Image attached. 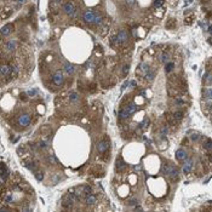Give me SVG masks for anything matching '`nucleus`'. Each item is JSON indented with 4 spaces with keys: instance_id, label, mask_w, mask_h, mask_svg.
<instances>
[{
    "instance_id": "nucleus-33",
    "label": "nucleus",
    "mask_w": 212,
    "mask_h": 212,
    "mask_svg": "<svg viewBox=\"0 0 212 212\" xmlns=\"http://www.w3.org/2000/svg\"><path fill=\"white\" fill-rule=\"evenodd\" d=\"M129 205H131V206H132V205H137V200H136V199L130 200V201H129Z\"/></svg>"
},
{
    "instance_id": "nucleus-13",
    "label": "nucleus",
    "mask_w": 212,
    "mask_h": 212,
    "mask_svg": "<svg viewBox=\"0 0 212 212\" xmlns=\"http://www.w3.org/2000/svg\"><path fill=\"white\" fill-rule=\"evenodd\" d=\"M124 110H125L129 115H131V114H133L136 110H137V105H136L135 103H130V104H127L126 107L124 108Z\"/></svg>"
},
{
    "instance_id": "nucleus-21",
    "label": "nucleus",
    "mask_w": 212,
    "mask_h": 212,
    "mask_svg": "<svg viewBox=\"0 0 212 212\" xmlns=\"http://www.w3.org/2000/svg\"><path fill=\"white\" fill-rule=\"evenodd\" d=\"M172 169H173V166H171V165H166V164H165V165H162V173L166 175V176H169Z\"/></svg>"
},
{
    "instance_id": "nucleus-36",
    "label": "nucleus",
    "mask_w": 212,
    "mask_h": 212,
    "mask_svg": "<svg viewBox=\"0 0 212 212\" xmlns=\"http://www.w3.org/2000/svg\"><path fill=\"white\" fill-rule=\"evenodd\" d=\"M126 3H127L129 5H133V3H135V0H126Z\"/></svg>"
},
{
    "instance_id": "nucleus-3",
    "label": "nucleus",
    "mask_w": 212,
    "mask_h": 212,
    "mask_svg": "<svg viewBox=\"0 0 212 212\" xmlns=\"http://www.w3.org/2000/svg\"><path fill=\"white\" fill-rule=\"evenodd\" d=\"M30 121H32V116L29 114H22L17 118V124L18 126H22V127H26L30 124Z\"/></svg>"
},
{
    "instance_id": "nucleus-29",
    "label": "nucleus",
    "mask_w": 212,
    "mask_h": 212,
    "mask_svg": "<svg viewBox=\"0 0 212 212\" xmlns=\"http://www.w3.org/2000/svg\"><path fill=\"white\" fill-rule=\"evenodd\" d=\"M102 21H103V18H102L101 15H96V16H95V20H94V23L98 26V24L102 23Z\"/></svg>"
},
{
    "instance_id": "nucleus-5",
    "label": "nucleus",
    "mask_w": 212,
    "mask_h": 212,
    "mask_svg": "<svg viewBox=\"0 0 212 212\" xmlns=\"http://www.w3.org/2000/svg\"><path fill=\"white\" fill-rule=\"evenodd\" d=\"M52 83L56 85V86H62L64 84V77H63V74L61 73V72H57L53 74V77H52Z\"/></svg>"
},
{
    "instance_id": "nucleus-24",
    "label": "nucleus",
    "mask_w": 212,
    "mask_h": 212,
    "mask_svg": "<svg viewBox=\"0 0 212 212\" xmlns=\"http://www.w3.org/2000/svg\"><path fill=\"white\" fill-rule=\"evenodd\" d=\"M173 67H175V63H173V62H167V63H166V66H165V72H166V73L172 72Z\"/></svg>"
},
{
    "instance_id": "nucleus-14",
    "label": "nucleus",
    "mask_w": 212,
    "mask_h": 212,
    "mask_svg": "<svg viewBox=\"0 0 212 212\" xmlns=\"http://www.w3.org/2000/svg\"><path fill=\"white\" fill-rule=\"evenodd\" d=\"M154 78H155V72L154 70H148L147 73H144V79L147 80V81H149V83H151L154 80Z\"/></svg>"
},
{
    "instance_id": "nucleus-15",
    "label": "nucleus",
    "mask_w": 212,
    "mask_h": 212,
    "mask_svg": "<svg viewBox=\"0 0 212 212\" xmlns=\"http://www.w3.org/2000/svg\"><path fill=\"white\" fill-rule=\"evenodd\" d=\"M167 177H170L173 182H175V181H177V179L179 178V172H178V170L175 167V166H173V169L171 170V172H170V175H169Z\"/></svg>"
},
{
    "instance_id": "nucleus-12",
    "label": "nucleus",
    "mask_w": 212,
    "mask_h": 212,
    "mask_svg": "<svg viewBox=\"0 0 212 212\" xmlns=\"http://www.w3.org/2000/svg\"><path fill=\"white\" fill-rule=\"evenodd\" d=\"M193 169V160L192 159H186V164L183 166V172L184 173H189Z\"/></svg>"
},
{
    "instance_id": "nucleus-18",
    "label": "nucleus",
    "mask_w": 212,
    "mask_h": 212,
    "mask_svg": "<svg viewBox=\"0 0 212 212\" xmlns=\"http://www.w3.org/2000/svg\"><path fill=\"white\" fill-rule=\"evenodd\" d=\"M110 44L113 45V46H120V45H123L124 42L118 38V35H115V37H113V38L110 39Z\"/></svg>"
},
{
    "instance_id": "nucleus-28",
    "label": "nucleus",
    "mask_w": 212,
    "mask_h": 212,
    "mask_svg": "<svg viewBox=\"0 0 212 212\" xmlns=\"http://www.w3.org/2000/svg\"><path fill=\"white\" fill-rule=\"evenodd\" d=\"M184 103H186V101L182 98V97H176V98H175V104H176V105H183Z\"/></svg>"
},
{
    "instance_id": "nucleus-2",
    "label": "nucleus",
    "mask_w": 212,
    "mask_h": 212,
    "mask_svg": "<svg viewBox=\"0 0 212 212\" xmlns=\"http://www.w3.org/2000/svg\"><path fill=\"white\" fill-rule=\"evenodd\" d=\"M63 11L66 15H68L69 17H74L78 12V7L75 6V4L73 1H68L66 4H63Z\"/></svg>"
},
{
    "instance_id": "nucleus-35",
    "label": "nucleus",
    "mask_w": 212,
    "mask_h": 212,
    "mask_svg": "<svg viewBox=\"0 0 212 212\" xmlns=\"http://www.w3.org/2000/svg\"><path fill=\"white\" fill-rule=\"evenodd\" d=\"M135 211H143V208H142L141 206H136V207H135Z\"/></svg>"
},
{
    "instance_id": "nucleus-23",
    "label": "nucleus",
    "mask_w": 212,
    "mask_h": 212,
    "mask_svg": "<svg viewBox=\"0 0 212 212\" xmlns=\"http://www.w3.org/2000/svg\"><path fill=\"white\" fill-rule=\"evenodd\" d=\"M69 99L72 101V102H78L79 101V95L77 94V92H70L69 94Z\"/></svg>"
},
{
    "instance_id": "nucleus-32",
    "label": "nucleus",
    "mask_w": 212,
    "mask_h": 212,
    "mask_svg": "<svg viewBox=\"0 0 212 212\" xmlns=\"http://www.w3.org/2000/svg\"><path fill=\"white\" fill-rule=\"evenodd\" d=\"M192 141H198L199 140V135L198 133H194V135H192Z\"/></svg>"
},
{
    "instance_id": "nucleus-17",
    "label": "nucleus",
    "mask_w": 212,
    "mask_h": 212,
    "mask_svg": "<svg viewBox=\"0 0 212 212\" xmlns=\"http://www.w3.org/2000/svg\"><path fill=\"white\" fill-rule=\"evenodd\" d=\"M211 81H212V79H211V72H207L205 75H204V78H202V84L204 85H211Z\"/></svg>"
},
{
    "instance_id": "nucleus-16",
    "label": "nucleus",
    "mask_w": 212,
    "mask_h": 212,
    "mask_svg": "<svg viewBox=\"0 0 212 212\" xmlns=\"http://www.w3.org/2000/svg\"><path fill=\"white\" fill-rule=\"evenodd\" d=\"M118 35V38L123 41V42H126L127 40H129V35H127V33L125 32V30H120V32L116 34Z\"/></svg>"
},
{
    "instance_id": "nucleus-31",
    "label": "nucleus",
    "mask_w": 212,
    "mask_h": 212,
    "mask_svg": "<svg viewBox=\"0 0 212 212\" xmlns=\"http://www.w3.org/2000/svg\"><path fill=\"white\" fill-rule=\"evenodd\" d=\"M167 132H169V127H167V126H164V127L161 129V135H162V136L166 135Z\"/></svg>"
},
{
    "instance_id": "nucleus-30",
    "label": "nucleus",
    "mask_w": 212,
    "mask_h": 212,
    "mask_svg": "<svg viewBox=\"0 0 212 212\" xmlns=\"http://www.w3.org/2000/svg\"><path fill=\"white\" fill-rule=\"evenodd\" d=\"M164 4V0H155L154 1V7H160Z\"/></svg>"
},
{
    "instance_id": "nucleus-34",
    "label": "nucleus",
    "mask_w": 212,
    "mask_h": 212,
    "mask_svg": "<svg viewBox=\"0 0 212 212\" xmlns=\"http://www.w3.org/2000/svg\"><path fill=\"white\" fill-rule=\"evenodd\" d=\"M129 68H130V67H129V64L124 67V74H127V73H129Z\"/></svg>"
},
{
    "instance_id": "nucleus-27",
    "label": "nucleus",
    "mask_w": 212,
    "mask_h": 212,
    "mask_svg": "<svg viewBox=\"0 0 212 212\" xmlns=\"http://www.w3.org/2000/svg\"><path fill=\"white\" fill-rule=\"evenodd\" d=\"M130 115L124 110V109H121L120 112H119V119H121V120H124V119H127Z\"/></svg>"
},
{
    "instance_id": "nucleus-26",
    "label": "nucleus",
    "mask_w": 212,
    "mask_h": 212,
    "mask_svg": "<svg viewBox=\"0 0 212 212\" xmlns=\"http://www.w3.org/2000/svg\"><path fill=\"white\" fill-rule=\"evenodd\" d=\"M160 59H161L162 63H167V62H170V55L169 53H162Z\"/></svg>"
},
{
    "instance_id": "nucleus-6",
    "label": "nucleus",
    "mask_w": 212,
    "mask_h": 212,
    "mask_svg": "<svg viewBox=\"0 0 212 212\" xmlns=\"http://www.w3.org/2000/svg\"><path fill=\"white\" fill-rule=\"evenodd\" d=\"M96 12L92 11V10H87L84 12L83 15V20L86 22V23H94V20H95V16H96Z\"/></svg>"
},
{
    "instance_id": "nucleus-7",
    "label": "nucleus",
    "mask_w": 212,
    "mask_h": 212,
    "mask_svg": "<svg viewBox=\"0 0 212 212\" xmlns=\"http://www.w3.org/2000/svg\"><path fill=\"white\" fill-rule=\"evenodd\" d=\"M12 30H13V26L11 23L9 24H5L1 30H0V37H9L11 33H12Z\"/></svg>"
},
{
    "instance_id": "nucleus-1",
    "label": "nucleus",
    "mask_w": 212,
    "mask_h": 212,
    "mask_svg": "<svg viewBox=\"0 0 212 212\" xmlns=\"http://www.w3.org/2000/svg\"><path fill=\"white\" fill-rule=\"evenodd\" d=\"M18 48V41L16 39H9L4 44V52L5 53H13Z\"/></svg>"
},
{
    "instance_id": "nucleus-8",
    "label": "nucleus",
    "mask_w": 212,
    "mask_h": 212,
    "mask_svg": "<svg viewBox=\"0 0 212 212\" xmlns=\"http://www.w3.org/2000/svg\"><path fill=\"white\" fill-rule=\"evenodd\" d=\"M85 202H86V205H88V206H95V205L97 204V196L94 195V193L90 194V195H87V196H85Z\"/></svg>"
},
{
    "instance_id": "nucleus-4",
    "label": "nucleus",
    "mask_w": 212,
    "mask_h": 212,
    "mask_svg": "<svg viewBox=\"0 0 212 212\" xmlns=\"http://www.w3.org/2000/svg\"><path fill=\"white\" fill-rule=\"evenodd\" d=\"M127 167V164L123 160V158L119 156L116 160H115V170L116 172H124Z\"/></svg>"
},
{
    "instance_id": "nucleus-9",
    "label": "nucleus",
    "mask_w": 212,
    "mask_h": 212,
    "mask_svg": "<svg viewBox=\"0 0 212 212\" xmlns=\"http://www.w3.org/2000/svg\"><path fill=\"white\" fill-rule=\"evenodd\" d=\"M108 142L107 141H101V142H98L97 143V151L98 153H104L105 150L108 149Z\"/></svg>"
},
{
    "instance_id": "nucleus-11",
    "label": "nucleus",
    "mask_w": 212,
    "mask_h": 212,
    "mask_svg": "<svg viewBox=\"0 0 212 212\" xmlns=\"http://www.w3.org/2000/svg\"><path fill=\"white\" fill-rule=\"evenodd\" d=\"M201 95H202V98L205 99H211L212 98V90L210 87H204L201 90Z\"/></svg>"
},
{
    "instance_id": "nucleus-19",
    "label": "nucleus",
    "mask_w": 212,
    "mask_h": 212,
    "mask_svg": "<svg viewBox=\"0 0 212 212\" xmlns=\"http://www.w3.org/2000/svg\"><path fill=\"white\" fill-rule=\"evenodd\" d=\"M183 116H184V114H183V112H182V110H177V112H175V113L172 114V118H173L176 121L182 120V119H183Z\"/></svg>"
},
{
    "instance_id": "nucleus-20",
    "label": "nucleus",
    "mask_w": 212,
    "mask_h": 212,
    "mask_svg": "<svg viewBox=\"0 0 212 212\" xmlns=\"http://www.w3.org/2000/svg\"><path fill=\"white\" fill-rule=\"evenodd\" d=\"M74 66L73 64H70V63H64V72L67 73V74H73L74 73Z\"/></svg>"
},
{
    "instance_id": "nucleus-22",
    "label": "nucleus",
    "mask_w": 212,
    "mask_h": 212,
    "mask_svg": "<svg viewBox=\"0 0 212 212\" xmlns=\"http://www.w3.org/2000/svg\"><path fill=\"white\" fill-rule=\"evenodd\" d=\"M148 70H149V66H148V64L141 63V64L138 66V72H140V73H147Z\"/></svg>"
},
{
    "instance_id": "nucleus-25",
    "label": "nucleus",
    "mask_w": 212,
    "mask_h": 212,
    "mask_svg": "<svg viewBox=\"0 0 212 212\" xmlns=\"http://www.w3.org/2000/svg\"><path fill=\"white\" fill-rule=\"evenodd\" d=\"M211 148H212V147H211V140H210V138H206V141L204 142V149H206L208 153H210Z\"/></svg>"
},
{
    "instance_id": "nucleus-10",
    "label": "nucleus",
    "mask_w": 212,
    "mask_h": 212,
    "mask_svg": "<svg viewBox=\"0 0 212 212\" xmlns=\"http://www.w3.org/2000/svg\"><path fill=\"white\" fill-rule=\"evenodd\" d=\"M176 158H177V160H179V161H184L186 159H188L186 150H183V149H178V150L176 151Z\"/></svg>"
}]
</instances>
